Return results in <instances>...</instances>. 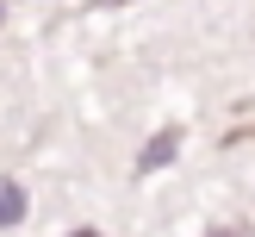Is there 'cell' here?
<instances>
[{
    "label": "cell",
    "mask_w": 255,
    "mask_h": 237,
    "mask_svg": "<svg viewBox=\"0 0 255 237\" xmlns=\"http://www.w3.org/2000/svg\"><path fill=\"white\" fill-rule=\"evenodd\" d=\"M174 150H181V125H162V131L149 137V150H143V156H137V175H149V169H162V162H168Z\"/></svg>",
    "instance_id": "cell-1"
},
{
    "label": "cell",
    "mask_w": 255,
    "mask_h": 237,
    "mask_svg": "<svg viewBox=\"0 0 255 237\" xmlns=\"http://www.w3.org/2000/svg\"><path fill=\"white\" fill-rule=\"evenodd\" d=\"M19 219H25V187L0 175V225H19Z\"/></svg>",
    "instance_id": "cell-2"
},
{
    "label": "cell",
    "mask_w": 255,
    "mask_h": 237,
    "mask_svg": "<svg viewBox=\"0 0 255 237\" xmlns=\"http://www.w3.org/2000/svg\"><path fill=\"white\" fill-rule=\"evenodd\" d=\"M212 237H237V231H212Z\"/></svg>",
    "instance_id": "cell-3"
},
{
    "label": "cell",
    "mask_w": 255,
    "mask_h": 237,
    "mask_svg": "<svg viewBox=\"0 0 255 237\" xmlns=\"http://www.w3.org/2000/svg\"><path fill=\"white\" fill-rule=\"evenodd\" d=\"M75 237H100V231H75Z\"/></svg>",
    "instance_id": "cell-4"
},
{
    "label": "cell",
    "mask_w": 255,
    "mask_h": 237,
    "mask_svg": "<svg viewBox=\"0 0 255 237\" xmlns=\"http://www.w3.org/2000/svg\"><path fill=\"white\" fill-rule=\"evenodd\" d=\"M106 6H125V0H106Z\"/></svg>",
    "instance_id": "cell-5"
}]
</instances>
